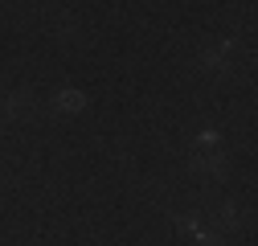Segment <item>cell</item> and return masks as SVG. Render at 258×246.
Instances as JSON below:
<instances>
[{
  "mask_svg": "<svg viewBox=\"0 0 258 246\" xmlns=\"http://www.w3.org/2000/svg\"><path fill=\"white\" fill-rule=\"evenodd\" d=\"M82 103H86V95H78V90H61V95L53 99V107H57V111H78Z\"/></svg>",
  "mask_w": 258,
  "mask_h": 246,
  "instance_id": "7a4b0ae2",
  "label": "cell"
},
{
  "mask_svg": "<svg viewBox=\"0 0 258 246\" xmlns=\"http://www.w3.org/2000/svg\"><path fill=\"white\" fill-rule=\"evenodd\" d=\"M217 222H221L225 230H238V226H242V213H238V205H234V201H225V205L217 209Z\"/></svg>",
  "mask_w": 258,
  "mask_h": 246,
  "instance_id": "6da1fadb",
  "label": "cell"
},
{
  "mask_svg": "<svg viewBox=\"0 0 258 246\" xmlns=\"http://www.w3.org/2000/svg\"><path fill=\"white\" fill-rule=\"evenodd\" d=\"M197 168L201 172H221L225 168V156H197Z\"/></svg>",
  "mask_w": 258,
  "mask_h": 246,
  "instance_id": "3957f363",
  "label": "cell"
}]
</instances>
